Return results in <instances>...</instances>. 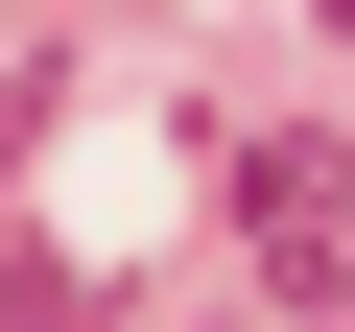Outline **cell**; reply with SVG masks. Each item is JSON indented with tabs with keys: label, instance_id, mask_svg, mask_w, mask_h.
Returning <instances> with one entry per match:
<instances>
[{
	"label": "cell",
	"instance_id": "cell-1",
	"mask_svg": "<svg viewBox=\"0 0 355 332\" xmlns=\"http://www.w3.org/2000/svg\"><path fill=\"white\" fill-rule=\"evenodd\" d=\"M237 261L284 308H355V166L331 142H237Z\"/></svg>",
	"mask_w": 355,
	"mask_h": 332
},
{
	"label": "cell",
	"instance_id": "cell-2",
	"mask_svg": "<svg viewBox=\"0 0 355 332\" xmlns=\"http://www.w3.org/2000/svg\"><path fill=\"white\" fill-rule=\"evenodd\" d=\"M0 332H95V308H71V261H48V238H0Z\"/></svg>",
	"mask_w": 355,
	"mask_h": 332
}]
</instances>
